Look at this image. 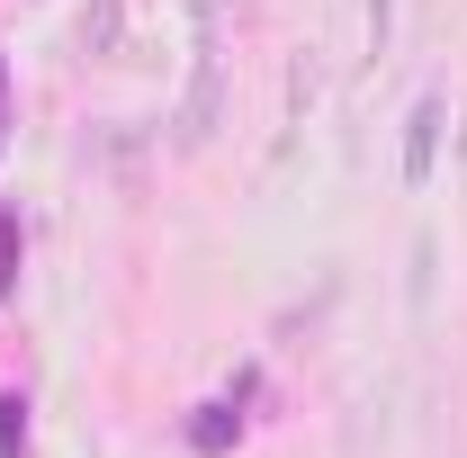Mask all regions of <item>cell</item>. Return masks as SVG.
Masks as SVG:
<instances>
[{
  "mask_svg": "<svg viewBox=\"0 0 467 458\" xmlns=\"http://www.w3.org/2000/svg\"><path fill=\"white\" fill-rule=\"evenodd\" d=\"M225 72H234V46H225V0H198V46H189V90H180V144L198 153L225 117Z\"/></svg>",
  "mask_w": 467,
  "mask_h": 458,
  "instance_id": "1",
  "label": "cell"
},
{
  "mask_svg": "<svg viewBox=\"0 0 467 458\" xmlns=\"http://www.w3.org/2000/svg\"><path fill=\"white\" fill-rule=\"evenodd\" d=\"M431 153H441V99H422L405 126V189H422L431 180Z\"/></svg>",
  "mask_w": 467,
  "mask_h": 458,
  "instance_id": "2",
  "label": "cell"
},
{
  "mask_svg": "<svg viewBox=\"0 0 467 458\" xmlns=\"http://www.w3.org/2000/svg\"><path fill=\"white\" fill-rule=\"evenodd\" d=\"M189 441H198V450L216 458V450H225V441H234V413H225V404H207V413L189 422Z\"/></svg>",
  "mask_w": 467,
  "mask_h": 458,
  "instance_id": "3",
  "label": "cell"
},
{
  "mask_svg": "<svg viewBox=\"0 0 467 458\" xmlns=\"http://www.w3.org/2000/svg\"><path fill=\"white\" fill-rule=\"evenodd\" d=\"M9 450H27V404L18 396H0V458Z\"/></svg>",
  "mask_w": 467,
  "mask_h": 458,
  "instance_id": "4",
  "label": "cell"
},
{
  "mask_svg": "<svg viewBox=\"0 0 467 458\" xmlns=\"http://www.w3.org/2000/svg\"><path fill=\"white\" fill-rule=\"evenodd\" d=\"M9 287H18V216L0 207V297H9Z\"/></svg>",
  "mask_w": 467,
  "mask_h": 458,
  "instance_id": "5",
  "label": "cell"
},
{
  "mask_svg": "<svg viewBox=\"0 0 467 458\" xmlns=\"http://www.w3.org/2000/svg\"><path fill=\"white\" fill-rule=\"evenodd\" d=\"M387 36H396V0H368V55H387Z\"/></svg>",
  "mask_w": 467,
  "mask_h": 458,
  "instance_id": "6",
  "label": "cell"
}]
</instances>
